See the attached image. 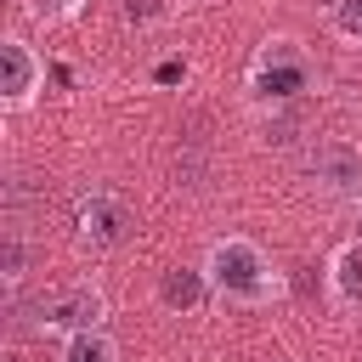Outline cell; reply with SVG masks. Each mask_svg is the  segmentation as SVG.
Returning a JSON list of instances; mask_svg holds the SVG:
<instances>
[{
  "label": "cell",
  "mask_w": 362,
  "mask_h": 362,
  "mask_svg": "<svg viewBox=\"0 0 362 362\" xmlns=\"http://www.w3.org/2000/svg\"><path fill=\"white\" fill-rule=\"evenodd\" d=\"M198 272H204L209 294L226 300V305L260 311V305L283 300V272H277V260H272L255 238H243V232L215 238V243L204 249V266H198Z\"/></svg>",
  "instance_id": "6da1fadb"
},
{
  "label": "cell",
  "mask_w": 362,
  "mask_h": 362,
  "mask_svg": "<svg viewBox=\"0 0 362 362\" xmlns=\"http://www.w3.org/2000/svg\"><path fill=\"white\" fill-rule=\"evenodd\" d=\"M311 74L317 68H311L300 40H266L255 51V62H249V96L260 107H288V102H300L311 90Z\"/></svg>",
  "instance_id": "7a4b0ae2"
},
{
  "label": "cell",
  "mask_w": 362,
  "mask_h": 362,
  "mask_svg": "<svg viewBox=\"0 0 362 362\" xmlns=\"http://www.w3.org/2000/svg\"><path fill=\"white\" fill-rule=\"evenodd\" d=\"M107 317V294L96 283H68V288H51L34 300V334H51V339H74V334H90L102 328Z\"/></svg>",
  "instance_id": "3957f363"
},
{
  "label": "cell",
  "mask_w": 362,
  "mask_h": 362,
  "mask_svg": "<svg viewBox=\"0 0 362 362\" xmlns=\"http://www.w3.org/2000/svg\"><path fill=\"white\" fill-rule=\"evenodd\" d=\"M300 175H305V187H317V192H328V198H362V147H351V141H339V136H322V141H311L305 153H300Z\"/></svg>",
  "instance_id": "277c9868"
},
{
  "label": "cell",
  "mask_w": 362,
  "mask_h": 362,
  "mask_svg": "<svg viewBox=\"0 0 362 362\" xmlns=\"http://www.w3.org/2000/svg\"><path fill=\"white\" fill-rule=\"evenodd\" d=\"M130 232H136V215L113 187H90L74 198V238L85 249H119Z\"/></svg>",
  "instance_id": "5b68a950"
},
{
  "label": "cell",
  "mask_w": 362,
  "mask_h": 362,
  "mask_svg": "<svg viewBox=\"0 0 362 362\" xmlns=\"http://www.w3.org/2000/svg\"><path fill=\"white\" fill-rule=\"evenodd\" d=\"M40 85H45L40 51H34L23 34H6V40H0V102L17 113V107H28V102L40 96Z\"/></svg>",
  "instance_id": "8992f818"
},
{
  "label": "cell",
  "mask_w": 362,
  "mask_h": 362,
  "mask_svg": "<svg viewBox=\"0 0 362 362\" xmlns=\"http://www.w3.org/2000/svg\"><path fill=\"white\" fill-rule=\"evenodd\" d=\"M328 294L339 300V305H362V238L356 243H345V249H334V260H328Z\"/></svg>",
  "instance_id": "52a82bcc"
},
{
  "label": "cell",
  "mask_w": 362,
  "mask_h": 362,
  "mask_svg": "<svg viewBox=\"0 0 362 362\" xmlns=\"http://www.w3.org/2000/svg\"><path fill=\"white\" fill-rule=\"evenodd\" d=\"M204 294H209L204 272H181V266H170V272H164V283H158V300H164L170 311H192Z\"/></svg>",
  "instance_id": "ba28073f"
},
{
  "label": "cell",
  "mask_w": 362,
  "mask_h": 362,
  "mask_svg": "<svg viewBox=\"0 0 362 362\" xmlns=\"http://www.w3.org/2000/svg\"><path fill=\"white\" fill-rule=\"evenodd\" d=\"M57 362H119V339L107 328H90V334H74L62 339V356Z\"/></svg>",
  "instance_id": "9c48e42d"
},
{
  "label": "cell",
  "mask_w": 362,
  "mask_h": 362,
  "mask_svg": "<svg viewBox=\"0 0 362 362\" xmlns=\"http://www.w3.org/2000/svg\"><path fill=\"white\" fill-rule=\"evenodd\" d=\"M28 11H34L40 23H68V17L85 11V0H28Z\"/></svg>",
  "instance_id": "30bf717a"
},
{
  "label": "cell",
  "mask_w": 362,
  "mask_h": 362,
  "mask_svg": "<svg viewBox=\"0 0 362 362\" xmlns=\"http://www.w3.org/2000/svg\"><path fill=\"white\" fill-rule=\"evenodd\" d=\"M334 23H339L345 40H362V0H345V6L334 11Z\"/></svg>",
  "instance_id": "8fae6325"
},
{
  "label": "cell",
  "mask_w": 362,
  "mask_h": 362,
  "mask_svg": "<svg viewBox=\"0 0 362 362\" xmlns=\"http://www.w3.org/2000/svg\"><path fill=\"white\" fill-rule=\"evenodd\" d=\"M153 79H158V85H175V79H187V62H175V57H170V62H158V68H153Z\"/></svg>",
  "instance_id": "7c38bea8"
},
{
  "label": "cell",
  "mask_w": 362,
  "mask_h": 362,
  "mask_svg": "<svg viewBox=\"0 0 362 362\" xmlns=\"http://www.w3.org/2000/svg\"><path fill=\"white\" fill-rule=\"evenodd\" d=\"M153 11H158V6H153V0H124V17H130V23H147V17H153Z\"/></svg>",
  "instance_id": "4fadbf2b"
},
{
  "label": "cell",
  "mask_w": 362,
  "mask_h": 362,
  "mask_svg": "<svg viewBox=\"0 0 362 362\" xmlns=\"http://www.w3.org/2000/svg\"><path fill=\"white\" fill-rule=\"evenodd\" d=\"M328 6H334V11H339V6H345V0H328Z\"/></svg>",
  "instance_id": "5bb4252c"
},
{
  "label": "cell",
  "mask_w": 362,
  "mask_h": 362,
  "mask_svg": "<svg viewBox=\"0 0 362 362\" xmlns=\"http://www.w3.org/2000/svg\"><path fill=\"white\" fill-rule=\"evenodd\" d=\"M356 209H362V198H356Z\"/></svg>",
  "instance_id": "9a60e30c"
}]
</instances>
